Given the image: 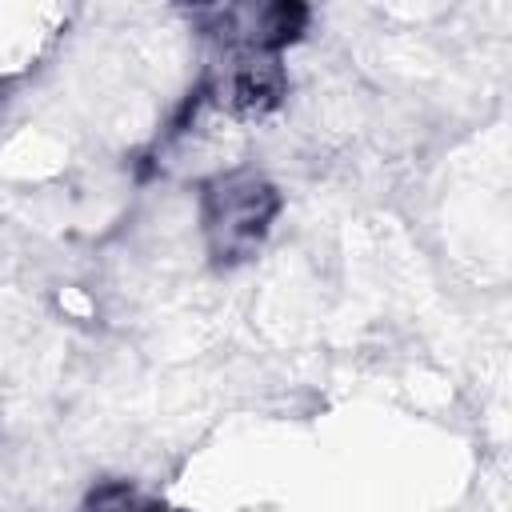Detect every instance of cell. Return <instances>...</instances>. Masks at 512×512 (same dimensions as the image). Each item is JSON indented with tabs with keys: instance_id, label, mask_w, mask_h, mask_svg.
<instances>
[{
	"instance_id": "obj_1",
	"label": "cell",
	"mask_w": 512,
	"mask_h": 512,
	"mask_svg": "<svg viewBox=\"0 0 512 512\" xmlns=\"http://www.w3.org/2000/svg\"><path fill=\"white\" fill-rule=\"evenodd\" d=\"M276 216V192L260 176H228L208 192L204 224L212 248L224 256L248 252Z\"/></svg>"
},
{
	"instance_id": "obj_2",
	"label": "cell",
	"mask_w": 512,
	"mask_h": 512,
	"mask_svg": "<svg viewBox=\"0 0 512 512\" xmlns=\"http://www.w3.org/2000/svg\"><path fill=\"white\" fill-rule=\"evenodd\" d=\"M88 512H160V508L132 484H108L88 500Z\"/></svg>"
}]
</instances>
